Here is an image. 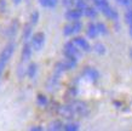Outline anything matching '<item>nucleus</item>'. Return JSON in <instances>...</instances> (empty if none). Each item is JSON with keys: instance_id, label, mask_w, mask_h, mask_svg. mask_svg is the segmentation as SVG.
I'll return each mask as SVG.
<instances>
[{"instance_id": "1", "label": "nucleus", "mask_w": 132, "mask_h": 131, "mask_svg": "<svg viewBox=\"0 0 132 131\" xmlns=\"http://www.w3.org/2000/svg\"><path fill=\"white\" fill-rule=\"evenodd\" d=\"M68 107L70 109L73 114V118H84L88 114V107L87 104L82 102V101H78V99H74L72 102H69Z\"/></svg>"}, {"instance_id": "2", "label": "nucleus", "mask_w": 132, "mask_h": 131, "mask_svg": "<svg viewBox=\"0 0 132 131\" xmlns=\"http://www.w3.org/2000/svg\"><path fill=\"white\" fill-rule=\"evenodd\" d=\"M63 51H64V56H65V58H72V60L78 61L79 58H80V56H81L80 50L76 48L72 41H68V43L64 44Z\"/></svg>"}, {"instance_id": "3", "label": "nucleus", "mask_w": 132, "mask_h": 131, "mask_svg": "<svg viewBox=\"0 0 132 131\" xmlns=\"http://www.w3.org/2000/svg\"><path fill=\"white\" fill-rule=\"evenodd\" d=\"M13 51H15V44L13 43H9L4 49H3V51L0 52V64H3V66H6L10 58H11V56L13 55Z\"/></svg>"}, {"instance_id": "4", "label": "nucleus", "mask_w": 132, "mask_h": 131, "mask_svg": "<svg viewBox=\"0 0 132 131\" xmlns=\"http://www.w3.org/2000/svg\"><path fill=\"white\" fill-rule=\"evenodd\" d=\"M44 44H45V34L43 32H38V33H35V34L32 36V40H30V46H32L33 50H35V51H40L41 49L44 48Z\"/></svg>"}, {"instance_id": "5", "label": "nucleus", "mask_w": 132, "mask_h": 131, "mask_svg": "<svg viewBox=\"0 0 132 131\" xmlns=\"http://www.w3.org/2000/svg\"><path fill=\"white\" fill-rule=\"evenodd\" d=\"M82 29V23L80 21H74V22H70V23L65 24L63 28V33L64 35H74V34H78Z\"/></svg>"}, {"instance_id": "6", "label": "nucleus", "mask_w": 132, "mask_h": 131, "mask_svg": "<svg viewBox=\"0 0 132 131\" xmlns=\"http://www.w3.org/2000/svg\"><path fill=\"white\" fill-rule=\"evenodd\" d=\"M72 43L74 44L80 51H85V52L91 51V45H90L87 40L85 39V38H82V36H75V38L72 40Z\"/></svg>"}, {"instance_id": "7", "label": "nucleus", "mask_w": 132, "mask_h": 131, "mask_svg": "<svg viewBox=\"0 0 132 131\" xmlns=\"http://www.w3.org/2000/svg\"><path fill=\"white\" fill-rule=\"evenodd\" d=\"M81 16H84V12L79 10V9H70L68 11L65 12V18L69 21H79L81 18Z\"/></svg>"}, {"instance_id": "8", "label": "nucleus", "mask_w": 132, "mask_h": 131, "mask_svg": "<svg viewBox=\"0 0 132 131\" xmlns=\"http://www.w3.org/2000/svg\"><path fill=\"white\" fill-rule=\"evenodd\" d=\"M32 51H33V49H32V46H30V43H29V41L24 43L23 49H22V55H21L22 62H28V61L30 60V57H32Z\"/></svg>"}, {"instance_id": "9", "label": "nucleus", "mask_w": 132, "mask_h": 131, "mask_svg": "<svg viewBox=\"0 0 132 131\" xmlns=\"http://www.w3.org/2000/svg\"><path fill=\"white\" fill-rule=\"evenodd\" d=\"M84 75L86 76L88 80L93 81V83L100 79V73H98V71L95 69V68H85Z\"/></svg>"}, {"instance_id": "10", "label": "nucleus", "mask_w": 132, "mask_h": 131, "mask_svg": "<svg viewBox=\"0 0 132 131\" xmlns=\"http://www.w3.org/2000/svg\"><path fill=\"white\" fill-rule=\"evenodd\" d=\"M103 15L105 17H108V18H110V20H114V21H116L118 20V17H119V15H118V12H116V10L113 6H107V7L104 9L103 11Z\"/></svg>"}, {"instance_id": "11", "label": "nucleus", "mask_w": 132, "mask_h": 131, "mask_svg": "<svg viewBox=\"0 0 132 131\" xmlns=\"http://www.w3.org/2000/svg\"><path fill=\"white\" fill-rule=\"evenodd\" d=\"M86 34H87L88 38L91 39H95L97 35H98V30H97V26L96 23H88L87 28H86Z\"/></svg>"}, {"instance_id": "12", "label": "nucleus", "mask_w": 132, "mask_h": 131, "mask_svg": "<svg viewBox=\"0 0 132 131\" xmlns=\"http://www.w3.org/2000/svg\"><path fill=\"white\" fill-rule=\"evenodd\" d=\"M32 30H33V26L30 23H27L26 26H24L23 28V35H22V38H23V40L27 43L29 40V38H30V35H32Z\"/></svg>"}, {"instance_id": "13", "label": "nucleus", "mask_w": 132, "mask_h": 131, "mask_svg": "<svg viewBox=\"0 0 132 131\" xmlns=\"http://www.w3.org/2000/svg\"><path fill=\"white\" fill-rule=\"evenodd\" d=\"M62 129H63L62 123H61L60 120H55V121H52V123L48 125L47 131H62Z\"/></svg>"}, {"instance_id": "14", "label": "nucleus", "mask_w": 132, "mask_h": 131, "mask_svg": "<svg viewBox=\"0 0 132 131\" xmlns=\"http://www.w3.org/2000/svg\"><path fill=\"white\" fill-rule=\"evenodd\" d=\"M39 3H40V5L44 6V7L52 9L58 4V0H39Z\"/></svg>"}, {"instance_id": "15", "label": "nucleus", "mask_w": 132, "mask_h": 131, "mask_svg": "<svg viewBox=\"0 0 132 131\" xmlns=\"http://www.w3.org/2000/svg\"><path fill=\"white\" fill-rule=\"evenodd\" d=\"M84 15L85 16H87V17H91V18H93V17H96L97 16V10L95 7H91V6H86L85 7V10L84 11Z\"/></svg>"}, {"instance_id": "16", "label": "nucleus", "mask_w": 132, "mask_h": 131, "mask_svg": "<svg viewBox=\"0 0 132 131\" xmlns=\"http://www.w3.org/2000/svg\"><path fill=\"white\" fill-rule=\"evenodd\" d=\"M17 29H18V23H17V21H13V22L10 24V27L7 28V35L13 36L17 33Z\"/></svg>"}, {"instance_id": "17", "label": "nucleus", "mask_w": 132, "mask_h": 131, "mask_svg": "<svg viewBox=\"0 0 132 131\" xmlns=\"http://www.w3.org/2000/svg\"><path fill=\"white\" fill-rule=\"evenodd\" d=\"M93 51L96 52V53H98V55H104L105 51H107V49H105V46L102 43H97L93 46Z\"/></svg>"}, {"instance_id": "18", "label": "nucleus", "mask_w": 132, "mask_h": 131, "mask_svg": "<svg viewBox=\"0 0 132 131\" xmlns=\"http://www.w3.org/2000/svg\"><path fill=\"white\" fill-rule=\"evenodd\" d=\"M36 71H38V67H36L35 63H30L27 68V74H28L29 78H34L36 74Z\"/></svg>"}, {"instance_id": "19", "label": "nucleus", "mask_w": 132, "mask_h": 131, "mask_svg": "<svg viewBox=\"0 0 132 131\" xmlns=\"http://www.w3.org/2000/svg\"><path fill=\"white\" fill-rule=\"evenodd\" d=\"M96 26L98 34H102V35H107L108 34V29H107V27H105V24L103 22H98V23H96Z\"/></svg>"}, {"instance_id": "20", "label": "nucleus", "mask_w": 132, "mask_h": 131, "mask_svg": "<svg viewBox=\"0 0 132 131\" xmlns=\"http://www.w3.org/2000/svg\"><path fill=\"white\" fill-rule=\"evenodd\" d=\"M64 131H79V124L76 123H68L64 126Z\"/></svg>"}, {"instance_id": "21", "label": "nucleus", "mask_w": 132, "mask_h": 131, "mask_svg": "<svg viewBox=\"0 0 132 131\" xmlns=\"http://www.w3.org/2000/svg\"><path fill=\"white\" fill-rule=\"evenodd\" d=\"M38 21H39V12L34 11L32 15H30V24H32V26H35V24L38 23Z\"/></svg>"}, {"instance_id": "22", "label": "nucleus", "mask_w": 132, "mask_h": 131, "mask_svg": "<svg viewBox=\"0 0 132 131\" xmlns=\"http://www.w3.org/2000/svg\"><path fill=\"white\" fill-rule=\"evenodd\" d=\"M125 21H126V23H127L128 26L132 24V9H130V10L126 11V13H125Z\"/></svg>"}, {"instance_id": "23", "label": "nucleus", "mask_w": 132, "mask_h": 131, "mask_svg": "<svg viewBox=\"0 0 132 131\" xmlns=\"http://www.w3.org/2000/svg\"><path fill=\"white\" fill-rule=\"evenodd\" d=\"M38 102H39V104L45 106V104L47 103V99H46V97H45L44 95H39L38 96Z\"/></svg>"}, {"instance_id": "24", "label": "nucleus", "mask_w": 132, "mask_h": 131, "mask_svg": "<svg viewBox=\"0 0 132 131\" xmlns=\"http://www.w3.org/2000/svg\"><path fill=\"white\" fill-rule=\"evenodd\" d=\"M116 3H119L122 6H127V5H130V0H116Z\"/></svg>"}, {"instance_id": "25", "label": "nucleus", "mask_w": 132, "mask_h": 131, "mask_svg": "<svg viewBox=\"0 0 132 131\" xmlns=\"http://www.w3.org/2000/svg\"><path fill=\"white\" fill-rule=\"evenodd\" d=\"M30 131H43V127L41 126H34L30 129Z\"/></svg>"}, {"instance_id": "26", "label": "nucleus", "mask_w": 132, "mask_h": 131, "mask_svg": "<svg viewBox=\"0 0 132 131\" xmlns=\"http://www.w3.org/2000/svg\"><path fill=\"white\" fill-rule=\"evenodd\" d=\"M128 33H130V35H131V38H132V24L128 26Z\"/></svg>"}, {"instance_id": "27", "label": "nucleus", "mask_w": 132, "mask_h": 131, "mask_svg": "<svg viewBox=\"0 0 132 131\" xmlns=\"http://www.w3.org/2000/svg\"><path fill=\"white\" fill-rule=\"evenodd\" d=\"M5 66H3V64H0V76H1V73H3V71H4Z\"/></svg>"}, {"instance_id": "28", "label": "nucleus", "mask_w": 132, "mask_h": 131, "mask_svg": "<svg viewBox=\"0 0 132 131\" xmlns=\"http://www.w3.org/2000/svg\"><path fill=\"white\" fill-rule=\"evenodd\" d=\"M21 1H22V0H13V3H15L16 5H18V4L21 3Z\"/></svg>"}]
</instances>
